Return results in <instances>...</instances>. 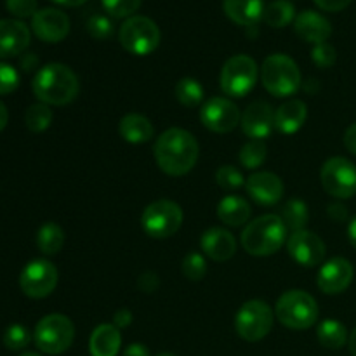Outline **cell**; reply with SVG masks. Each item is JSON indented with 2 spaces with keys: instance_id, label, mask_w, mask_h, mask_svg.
I'll list each match as a JSON object with an SVG mask.
<instances>
[{
  "instance_id": "cell-1",
  "label": "cell",
  "mask_w": 356,
  "mask_h": 356,
  "mask_svg": "<svg viewBox=\"0 0 356 356\" xmlns=\"http://www.w3.org/2000/svg\"><path fill=\"white\" fill-rule=\"evenodd\" d=\"M153 152H155V160L160 170L167 176L177 177L184 176L193 169L200 148L193 134L184 129L172 127L160 134V138L155 141Z\"/></svg>"
},
{
  "instance_id": "cell-2",
  "label": "cell",
  "mask_w": 356,
  "mask_h": 356,
  "mask_svg": "<svg viewBox=\"0 0 356 356\" xmlns=\"http://www.w3.org/2000/svg\"><path fill=\"white\" fill-rule=\"evenodd\" d=\"M31 89L40 103L65 106L79 96L80 83L72 68L61 63H49L37 72Z\"/></svg>"
},
{
  "instance_id": "cell-3",
  "label": "cell",
  "mask_w": 356,
  "mask_h": 356,
  "mask_svg": "<svg viewBox=\"0 0 356 356\" xmlns=\"http://www.w3.org/2000/svg\"><path fill=\"white\" fill-rule=\"evenodd\" d=\"M287 240V226L280 216L264 214L247 225L242 233V245L257 257L278 252Z\"/></svg>"
},
{
  "instance_id": "cell-4",
  "label": "cell",
  "mask_w": 356,
  "mask_h": 356,
  "mask_svg": "<svg viewBox=\"0 0 356 356\" xmlns=\"http://www.w3.org/2000/svg\"><path fill=\"white\" fill-rule=\"evenodd\" d=\"M263 86L271 96L291 97L301 89V70L287 54H271L264 59L261 68Z\"/></svg>"
},
{
  "instance_id": "cell-5",
  "label": "cell",
  "mask_w": 356,
  "mask_h": 356,
  "mask_svg": "<svg viewBox=\"0 0 356 356\" xmlns=\"http://www.w3.org/2000/svg\"><path fill=\"white\" fill-rule=\"evenodd\" d=\"M277 318L282 325L292 330L309 329L318 320V305L315 298L305 291H287L277 302Z\"/></svg>"
},
{
  "instance_id": "cell-6",
  "label": "cell",
  "mask_w": 356,
  "mask_h": 356,
  "mask_svg": "<svg viewBox=\"0 0 356 356\" xmlns=\"http://www.w3.org/2000/svg\"><path fill=\"white\" fill-rule=\"evenodd\" d=\"M75 339L73 322L65 315L52 313L44 316L37 323L33 332V341L42 353L61 355L68 350Z\"/></svg>"
},
{
  "instance_id": "cell-7",
  "label": "cell",
  "mask_w": 356,
  "mask_h": 356,
  "mask_svg": "<svg viewBox=\"0 0 356 356\" xmlns=\"http://www.w3.org/2000/svg\"><path fill=\"white\" fill-rule=\"evenodd\" d=\"M122 47L136 56H148L159 47L160 30L153 19L146 16H131L118 31Z\"/></svg>"
},
{
  "instance_id": "cell-8",
  "label": "cell",
  "mask_w": 356,
  "mask_h": 356,
  "mask_svg": "<svg viewBox=\"0 0 356 356\" xmlns=\"http://www.w3.org/2000/svg\"><path fill=\"white\" fill-rule=\"evenodd\" d=\"M259 79V68L250 56L238 54L225 63L219 83L226 96L245 97Z\"/></svg>"
},
{
  "instance_id": "cell-9",
  "label": "cell",
  "mask_w": 356,
  "mask_h": 356,
  "mask_svg": "<svg viewBox=\"0 0 356 356\" xmlns=\"http://www.w3.org/2000/svg\"><path fill=\"white\" fill-rule=\"evenodd\" d=\"M273 320V309L266 302L259 301V299L247 301L240 306L238 313L235 316L236 334L243 341L257 343V341L264 339L271 332Z\"/></svg>"
},
{
  "instance_id": "cell-10",
  "label": "cell",
  "mask_w": 356,
  "mask_h": 356,
  "mask_svg": "<svg viewBox=\"0 0 356 356\" xmlns=\"http://www.w3.org/2000/svg\"><path fill=\"white\" fill-rule=\"evenodd\" d=\"M183 225V211L172 200H156L145 209L141 226L152 238H169Z\"/></svg>"
},
{
  "instance_id": "cell-11",
  "label": "cell",
  "mask_w": 356,
  "mask_h": 356,
  "mask_svg": "<svg viewBox=\"0 0 356 356\" xmlns=\"http://www.w3.org/2000/svg\"><path fill=\"white\" fill-rule=\"evenodd\" d=\"M323 190L332 197L346 200L356 193V165L344 156L329 159L322 167Z\"/></svg>"
},
{
  "instance_id": "cell-12",
  "label": "cell",
  "mask_w": 356,
  "mask_h": 356,
  "mask_svg": "<svg viewBox=\"0 0 356 356\" xmlns=\"http://www.w3.org/2000/svg\"><path fill=\"white\" fill-rule=\"evenodd\" d=\"M58 285V270L47 259H33L19 275V287L31 299H44L54 292Z\"/></svg>"
},
{
  "instance_id": "cell-13",
  "label": "cell",
  "mask_w": 356,
  "mask_h": 356,
  "mask_svg": "<svg viewBox=\"0 0 356 356\" xmlns=\"http://www.w3.org/2000/svg\"><path fill=\"white\" fill-rule=\"evenodd\" d=\"M200 120L209 131L218 134H228L242 120L240 110L228 97L216 96L205 101L200 110Z\"/></svg>"
},
{
  "instance_id": "cell-14",
  "label": "cell",
  "mask_w": 356,
  "mask_h": 356,
  "mask_svg": "<svg viewBox=\"0 0 356 356\" xmlns=\"http://www.w3.org/2000/svg\"><path fill=\"white\" fill-rule=\"evenodd\" d=\"M289 256L299 264V266L313 268L318 266L320 263H323L325 259V243L320 238L318 235H315L313 232L308 229H299L291 235L287 242Z\"/></svg>"
},
{
  "instance_id": "cell-15",
  "label": "cell",
  "mask_w": 356,
  "mask_h": 356,
  "mask_svg": "<svg viewBox=\"0 0 356 356\" xmlns=\"http://www.w3.org/2000/svg\"><path fill=\"white\" fill-rule=\"evenodd\" d=\"M31 30L47 44H58L65 40L70 33V17L63 10L54 7H45L35 13L31 17Z\"/></svg>"
},
{
  "instance_id": "cell-16",
  "label": "cell",
  "mask_w": 356,
  "mask_h": 356,
  "mask_svg": "<svg viewBox=\"0 0 356 356\" xmlns=\"http://www.w3.org/2000/svg\"><path fill=\"white\" fill-rule=\"evenodd\" d=\"M240 125H242V131L247 138L264 141L266 138H270L275 129L273 108L266 101H254L243 111Z\"/></svg>"
},
{
  "instance_id": "cell-17",
  "label": "cell",
  "mask_w": 356,
  "mask_h": 356,
  "mask_svg": "<svg viewBox=\"0 0 356 356\" xmlns=\"http://www.w3.org/2000/svg\"><path fill=\"white\" fill-rule=\"evenodd\" d=\"M353 275L355 270L350 261L344 257H334L320 268L316 285L323 294H341L351 285Z\"/></svg>"
},
{
  "instance_id": "cell-18",
  "label": "cell",
  "mask_w": 356,
  "mask_h": 356,
  "mask_svg": "<svg viewBox=\"0 0 356 356\" xmlns=\"http://www.w3.org/2000/svg\"><path fill=\"white\" fill-rule=\"evenodd\" d=\"M247 191L256 204L271 207L284 197V183L273 172H256L247 179Z\"/></svg>"
},
{
  "instance_id": "cell-19",
  "label": "cell",
  "mask_w": 356,
  "mask_h": 356,
  "mask_svg": "<svg viewBox=\"0 0 356 356\" xmlns=\"http://www.w3.org/2000/svg\"><path fill=\"white\" fill-rule=\"evenodd\" d=\"M30 28L19 19H0V59L14 58L30 45Z\"/></svg>"
},
{
  "instance_id": "cell-20",
  "label": "cell",
  "mask_w": 356,
  "mask_h": 356,
  "mask_svg": "<svg viewBox=\"0 0 356 356\" xmlns=\"http://www.w3.org/2000/svg\"><path fill=\"white\" fill-rule=\"evenodd\" d=\"M294 30L299 38L309 44H323L332 35V24L316 10H305L294 19Z\"/></svg>"
},
{
  "instance_id": "cell-21",
  "label": "cell",
  "mask_w": 356,
  "mask_h": 356,
  "mask_svg": "<svg viewBox=\"0 0 356 356\" xmlns=\"http://www.w3.org/2000/svg\"><path fill=\"white\" fill-rule=\"evenodd\" d=\"M200 245L204 254L211 257L212 261L225 263L232 259L236 252V240L228 229L222 228H211L202 235Z\"/></svg>"
},
{
  "instance_id": "cell-22",
  "label": "cell",
  "mask_w": 356,
  "mask_h": 356,
  "mask_svg": "<svg viewBox=\"0 0 356 356\" xmlns=\"http://www.w3.org/2000/svg\"><path fill=\"white\" fill-rule=\"evenodd\" d=\"M263 0H222V9L226 16L242 26H256L264 14Z\"/></svg>"
},
{
  "instance_id": "cell-23",
  "label": "cell",
  "mask_w": 356,
  "mask_h": 356,
  "mask_svg": "<svg viewBox=\"0 0 356 356\" xmlns=\"http://www.w3.org/2000/svg\"><path fill=\"white\" fill-rule=\"evenodd\" d=\"M308 108L305 101L291 99L275 111V129L282 134H296L305 125Z\"/></svg>"
},
{
  "instance_id": "cell-24",
  "label": "cell",
  "mask_w": 356,
  "mask_h": 356,
  "mask_svg": "<svg viewBox=\"0 0 356 356\" xmlns=\"http://www.w3.org/2000/svg\"><path fill=\"white\" fill-rule=\"evenodd\" d=\"M122 334L113 323L96 327L89 341L90 356H117L120 353Z\"/></svg>"
},
{
  "instance_id": "cell-25",
  "label": "cell",
  "mask_w": 356,
  "mask_h": 356,
  "mask_svg": "<svg viewBox=\"0 0 356 356\" xmlns=\"http://www.w3.org/2000/svg\"><path fill=\"white\" fill-rule=\"evenodd\" d=\"M250 214H252V211H250L249 202L242 197H236V195H228L218 205V218L232 228L245 225L250 219Z\"/></svg>"
},
{
  "instance_id": "cell-26",
  "label": "cell",
  "mask_w": 356,
  "mask_h": 356,
  "mask_svg": "<svg viewBox=\"0 0 356 356\" xmlns=\"http://www.w3.org/2000/svg\"><path fill=\"white\" fill-rule=\"evenodd\" d=\"M118 132L131 145H143L153 138V125L143 115L129 113L120 120Z\"/></svg>"
},
{
  "instance_id": "cell-27",
  "label": "cell",
  "mask_w": 356,
  "mask_h": 356,
  "mask_svg": "<svg viewBox=\"0 0 356 356\" xmlns=\"http://www.w3.org/2000/svg\"><path fill=\"white\" fill-rule=\"evenodd\" d=\"M318 343L327 350H341L348 343V329L339 320H323L316 330Z\"/></svg>"
},
{
  "instance_id": "cell-28",
  "label": "cell",
  "mask_w": 356,
  "mask_h": 356,
  "mask_svg": "<svg viewBox=\"0 0 356 356\" xmlns=\"http://www.w3.org/2000/svg\"><path fill=\"white\" fill-rule=\"evenodd\" d=\"M65 245V232L56 222H45L37 233V247L45 256H56Z\"/></svg>"
},
{
  "instance_id": "cell-29",
  "label": "cell",
  "mask_w": 356,
  "mask_h": 356,
  "mask_svg": "<svg viewBox=\"0 0 356 356\" xmlns=\"http://www.w3.org/2000/svg\"><path fill=\"white\" fill-rule=\"evenodd\" d=\"M263 19L270 26L284 28L296 19V9L289 0H273L264 7Z\"/></svg>"
},
{
  "instance_id": "cell-30",
  "label": "cell",
  "mask_w": 356,
  "mask_h": 356,
  "mask_svg": "<svg viewBox=\"0 0 356 356\" xmlns=\"http://www.w3.org/2000/svg\"><path fill=\"white\" fill-rule=\"evenodd\" d=\"M282 221L285 222L287 229H294V232H299V229H305V226L308 225V219H309V211H308V205L305 204L302 200H289L287 204L284 205L282 209V214H280Z\"/></svg>"
},
{
  "instance_id": "cell-31",
  "label": "cell",
  "mask_w": 356,
  "mask_h": 356,
  "mask_svg": "<svg viewBox=\"0 0 356 356\" xmlns=\"http://www.w3.org/2000/svg\"><path fill=\"white\" fill-rule=\"evenodd\" d=\"M176 97L183 106L195 108L204 101V87L197 79H181L176 86Z\"/></svg>"
},
{
  "instance_id": "cell-32",
  "label": "cell",
  "mask_w": 356,
  "mask_h": 356,
  "mask_svg": "<svg viewBox=\"0 0 356 356\" xmlns=\"http://www.w3.org/2000/svg\"><path fill=\"white\" fill-rule=\"evenodd\" d=\"M24 122H26V127L31 132L47 131L52 122V110L49 108V104L44 103L31 104L26 113H24Z\"/></svg>"
},
{
  "instance_id": "cell-33",
  "label": "cell",
  "mask_w": 356,
  "mask_h": 356,
  "mask_svg": "<svg viewBox=\"0 0 356 356\" xmlns=\"http://www.w3.org/2000/svg\"><path fill=\"white\" fill-rule=\"evenodd\" d=\"M266 155H268V148L266 145H264V141H256V139H252V141H249L247 145L242 146V149H240V163H242L245 169H257V167H261L264 163V160H266Z\"/></svg>"
},
{
  "instance_id": "cell-34",
  "label": "cell",
  "mask_w": 356,
  "mask_h": 356,
  "mask_svg": "<svg viewBox=\"0 0 356 356\" xmlns=\"http://www.w3.org/2000/svg\"><path fill=\"white\" fill-rule=\"evenodd\" d=\"M31 334L21 323H14V325L7 327L6 332H3V346L10 351H19L30 344Z\"/></svg>"
},
{
  "instance_id": "cell-35",
  "label": "cell",
  "mask_w": 356,
  "mask_h": 356,
  "mask_svg": "<svg viewBox=\"0 0 356 356\" xmlns=\"http://www.w3.org/2000/svg\"><path fill=\"white\" fill-rule=\"evenodd\" d=\"M207 273L205 257L198 252H190L183 259V275L191 282H198Z\"/></svg>"
},
{
  "instance_id": "cell-36",
  "label": "cell",
  "mask_w": 356,
  "mask_h": 356,
  "mask_svg": "<svg viewBox=\"0 0 356 356\" xmlns=\"http://www.w3.org/2000/svg\"><path fill=\"white\" fill-rule=\"evenodd\" d=\"M87 31L92 38H97V40H106L113 35L115 26L113 21L110 19L104 14H94V16L89 17L87 21Z\"/></svg>"
},
{
  "instance_id": "cell-37",
  "label": "cell",
  "mask_w": 356,
  "mask_h": 356,
  "mask_svg": "<svg viewBox=\"0 0 356 356\" xmlns=\"http://www.w3.org/2000/svg\"><path fill=\"white\" fill-rule=\"evenodd\" d=\"M216 181L221 188L225 190L233 191V190H238L245 184V179H243L242 172H240L236 167L233 165H222L216 170Z\"/></svg>"
},
{
  "instance_id": "cell-38",
  "label": "cell",
  "mask_w": 356,
  "mask_h": 356,
  "mask_svg": "<svg viewBox=\"0 0 356 356\" xmlns=\"http://www.w3.org/2000/svg\"><path fill=\"white\" fill-rule=\"evenodd\" d=\"M104 10L113 17H131L141 6V0H101Z\"/></svg>"
},
{
  "instance_id": "cell-39",
  "label": "cell",
  "mask_w": 356,
  "mask_h": 356,
  "mask_svg": "<svg viewBox=\"0 0 356 356\" xmlns=\"http://www.w3.org/2000/svg\"><path fill=\"white\" fill-rule=\"evenodd\" d=\"M312 59L318 68H330V66L336 65L337 59V52L334 49V45L327 44H316L312 51Z\"/></svg>"
},
{
  "instance_id": "cell-40",
  "label": "cell",
  "mask_w": 356,
  "mask_h": 356,
  "mask_svg": "<svg viewBox=\"0 0 356 356\" xmlns=\"http://www.w3.org/2000/svg\"><path fill=\"white\" fill-rule=\"evenodd\" d=\"M19 87V73L14 66L0 63V96L14 92Z\"/></svg>"
},
{
  "instance_id": "cell-41",
  "label": "cell",
  "mask_w": 356,
  "mask_h": 356,
  "mask_svg": "<svg viewBox=\"0 0 356 356\" xmlns=\"http://www.w3.org/2000/svg\"><path fill=\"white\" fill-rule=\"evenodd\" d=\"M6 7L16 17H33L37 13V0H6Z\"/></svg>"
},
{
  "instance_id": "cell-42",
  "label": "cell",
  "mask_w": 356,
  "mask_h": 356,
  "mask_svg": "<svg viewBox=\"0 0 356 356\" xmlns=\"http://www.w3.org/2000/svg\"><path fill=\"white\" fill-rule=\"evenodd\" d=\"M138 285L143 292L149 294V292H155L156 289H159L160 282H159V277H156V273H149L148 271V273H143L141 277H139Z\"/></svg>"
},
{
  "instance_id": "cell-43",
  "label": "cell",
  "mask_w": 356,
  "mask_h": 356,
  "mask_svg": "<svg viewBox=\"0 0 356 356\" xmlns=\"http://www.w3.org/2000/svg\"><path fill=\"white\" fill-rule=\"evenodd\" d=\"M316 6L323 10H329V13H337V10L346 9L351 3V0H315Z\"/></svg>"
},
{
  "instance_id": "cell-44",
  "label": "cell",
  "mask_w": 356,
  "mask_h": 356,
  "mask_svg": "<svg viewBox=\"0 0 356 356\" xmlns=\"http://www.w3.org/2000/svg\"><path fill=\"white\" fill-rule=\"evenodd\" d=\"M132 323V313L129 312V309H118L117 313H115L113 316V325L117 327V329H125V327H129Z\"/></svg>"
},
{
  "instance_id": "cell-45",
  "label": "cell",
  "mask_w": 356,
  "mask_h": 356,
  "mask_svg": "<svg viewBox=\"0 0 356 356\" xmlns=\"http://www.w3.org/2000/svg\"><path fill=\"white\" fill-rule=\"evenodd\" d=\"M327 214H329L330 218H332L334 221H337V222L346 221V219H348V209L344 207V205H341V204H332V205H329V209H327Z\"/></svg>"
},
{
  "instance_id": "cell-46",
  "label": "cell",
  "mask_w": 356,
  "mask_h": 356,
  "mask_svg": "<svg viewBox=\"0 0 356 356\" xmlns=\"http://www.w3.org/2000/svg\"><path fill=\"white\" fill-rule=\"evenodd\" d=\"M344 145H346V148L350 149L353 155H356V124L350 125V127L346 129V132H344Z\"/></svg>"
},
{
  "instance_id": "cell-47",
  "label": "cell",
  "mask_w": 356,
  "mask_h": 356,
  "mask_svg": "<svg viewBox=\"0 0 356 356\" xmlns=\"http://www.w3.org/2000/svg\"><path fill=\"white\" fill-rule=\"evenodd\" d=\"M124 356H149V351L145 344L134 343V344H131V346L125 348Z\"/></svg>"
},
{
  "instance_id": "cell-48",
  "label": "cell",
  "mask_w": 356,
  "mask_h": 356,
  "mask_svg": "<svg viewBox=\"0 0 356 356\" xmlns=\"http://www.w3.org/2000/svg\"><path fill=\"white\" fill-rule=\"evenodd\" d=\"M7 122H9V111H7L6 104L0 101V132L7 127Z\"/></svg>"
},
{
  "instance_id": "cell-49",
  "label": "cell",
  "mask_w": 356,
  "mask_h": 356,
  "mask_svg": "<svg viewBox=\"0 0 356 356\" xmlns=\"http://www.w3.org/2000/svg\"><path fill=\"white\" fill-rule=\"evenodd\" d=\"M348 238H350L351 245L356 249V218H353L348 225Z\"/></svg>"
},
{
  "instance_id": "cell-50",
  "label": "cell",
  "mask_w": 356,
  "mask_h": 356,
  "mask_svg": "<svg viewBox=\"0 0 356 356\" xmlns=\"http://www.w3.org/2000/svg\"><path fill=\"white\" fill-rule=\"evenodd\" d=\"M52 2L63 7H79L82 6V3H86L87 0H52Z\"/></svg>"
},
{
  "instance_id": "cell-51",
  "label": "cell",
  "mask_w": 356,
  "mask_h": 356,
  "mask_svg": "<svg viewBox=\"0 0 356 356\" xmlns=\"http://www.w3.org/2000/svg\"><path fill=\"white\" fill-rule=\"evenodd\" d=\"M348 346H350L351 355L356 356V327H355L353 332L350 334V339H348Z\"/></svg>"
},
{
  "instance_id": "cell-52",
  "label": "cell",
  "mask_w": 356,
  "mask_h": 356,
  "mask_svg": "<svg viewBox=\"0 0 356 356\" xmlns=\"http://www.w3.org/2000/svg\"><path fill=\"white\" fill-rule=\"evenodd\" d=\"M19 356H40L38 353H31V351H28V353H23V355H19Z\"/></svg>"
},
{
  "instance_id": "cell-53",
  "label": "cell",
  "mask_w": 356,
  "mask_h": 356,
  "mask_svg": "<svg viewBox=\"0 0 356 356\" xmlns=\"http://www.w3.org/2000/svg\"><path fill=\"white\" fill-rule=\"evenodd\" d=\"M156 356H177V355H174V353H160V355H156Z\"/></svg>"
}]
</instances>
